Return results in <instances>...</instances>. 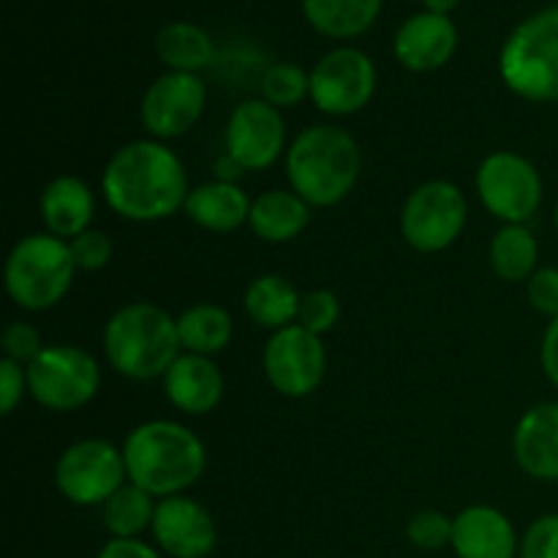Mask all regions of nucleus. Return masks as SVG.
Instances as JSON below:
<instances>
[{"instance_id":"obj_1","label":"nucleus","mask_w":558,"mask_h":558,"mask_svg":"<svg viewBox=\"0 0 558 558\" xmlns=\"http://www.w3.org/2000/svg\"><path fill=\"white\" fill-rule=\"evenodd\" d=\"M101 194L114 216L134 223L167 221L191 194L189 172L169 145L136 140L114 150L101 174Z\"/></svg>"},{"instance_id":"obj_2","label":"nucleus","mask_w":558,"mask_h":558,"mask_svg":"<svg viewBox=\"0 0 558 558\" xmlns=\"http://www.w3.org/2000/svg\"><path fill=\"white\" fill-rule=\"evenodd\" d=\"M129 483L156 499H169L194 488L207 469L205 441L183 423L147 420L123 441Z\"/></svg>"},{"instance_id":"obj_3","label":"nucleus","mask_w":558,"mask_h":558,"mask_svg":"<svg viewBox=\"0 0 558 558\" xmlns=\"http://www.w3.org/2000/svg\"><path fill=\"white\" fill-rule=\"evenodd\" d=\"M363 172V153L347 129L316 123L300 131L287 150V178L311 207H336Z\"/></svg>"},{"instance_id":"obj_4","label":"nucleus","mask_w":558,"mask_h":558,"mask_svg":"<svg viewBox=\"0 0 558 558\" xmlns=\"http://www.w3.org/2000/svg\"><path fill=\"white\" fill-rule=\"evenodd\" d=\"M104 354L125 379H163L183 354L178 319L156 303L123 305L104 327Z\"/></svg>"},{"instance_id":"obj_5","label":"nucleus","mask_w":558,"mask_h":558,"mask_svg":"<svg viewBox=\"0 0 558 558\" xmlns=\"http://www.w3.org/2000/svg\"><path fill=\"white\" fill-rule=\"evenodd\" d=\"M76 272L69 240L31 232L16 240L5 259V292L22 311L38 314L63 303Z\"/></svg>"},{"instance_id":"obj_6","label":"nucleus","mask_w":558,"mask_h":558,"mask_svg":"<svg viewBox=\"0 0 558 558\" xmlns=\"http://www.w3.org/2000/svg\"><path fill=\"white\" fill-rule=\"evenodd\" d=\"M505 85L523 101H558V5L523 20L499 54Z\"/></svg>"},{"instance_id":"obj_7","label":"nucleus","mask_w":558,"mask_h":558,"mask_svg":"<svg viewBox=\"0 0 558 558\" xmlns=\"http://www.w3.org/2000/svg\"><path fill=\"white\" fill-rule=\"evenodd\" d=\"M25 371L27 396L38 407L58 414L80 412L98 396L101 387V368L96 357L71 343L44 347V352L31 365H25Z\"/></svg>"},{"instance_id":"obj_8","label":"nucleus","mask_w":558,"mask_h":558,"mask_svg":"<svg viewBox=\"0 0 558 558\" xmlns=\"http://www.w3.org/2000/svg\"><path fill=\"white\" fill-rule=\"evenodd\" d=\"M129 483L123 447L107 439H80L60 452L54 488L76 507H104L114 490Z\"/></svg>"},{"instance_id":"obj_9","label":"nucleus","mask_w":558,"mask_h":558,"mask_svg":"<svg viewBox=\"0 0 558 558\" xmlns=\"http://www.w3.org/2000/svg\"><path fill=\"white\" fill-rule=\"evenodd\" d=\"M469 205L450 180H428L407 196L401 207V234L420 254L447 251L466 227Z\"/></svg>"},{"instance_id":"obj_10","label":"nucleus","mask_w":558,"mask_h":558,"mask_svg":"<svg viewBox=\"0 0 558 558\" xmlns=\"http://www.w3.org/2000/svg\"><path fill=\"white\" fill-rule=\"evenodd\" d=\"M474 183L485 210L501 223H526L543 205V174L521 153L494 150L485 156Z\"/></svg>"},{"instance_id":"obj_11","label":"nucleus","mask_w":558,"mask_h":558,"mask_svg":"<svg viewBox=\"0 0 558 558\" xmlns=\"http://www.w3.org/2000/svg\"><path fill=\"white\" fill-rule=\"evenodd\" d=\"M262 368L272 390L281 392L283 398H308L325 381V343L305 327L289 325L267 338Z\"/></svg>"},{"instance_id":"obj_12","label":"nucleus","mask_w":558,"mask_h":558,"mask_svg":"<svg viewBox=\"0 0 558 558\" xmlns=\"http://www.w3.org/2000/svg\"><path fill=\"white\" fill-rule=\"evenodd\" d=\"M376 93V65L363 49L338 47L311 71V101L330 118H349L371 104Z\"/></svg>"},{"instance_id":"obj_13","label":"nucleus","mask_w":558,"mask_h":558,"mask_svg":"<svg viewBox=\"0 0 558 558\" xmlns=\"http://www.w3.org/2000/svg\"><path fill=\"white\" fill-rule=\"evenodd\" d=\"M205 107L207 87L199 80V74L169 71L145 90L140 118L150 140L167 142L189 134L202 120Z\"/></svg>"},{"instance_id":"obj_14","label":"nucleus","mask_w":558,"mask_h":558,"mask_svg":"<svg viewBox=\"0 0 558 558\" xmlns=\"http://www.w3.org/2000/svg\"><path fill=\"white\" fill-rule=\"evenodd\" d=\"M227 153L245 169L262 172L283 156L287 123L281 109L270 107L265 98H248L232 109L227 123Z\"/></svg>"},{"instance_id":"obj_15","label":"nucleus","mask_w":558,"mask_h":558,"mask_svg":"<svg viewBox=\"0 0 558 558\" xmlns=\"http://www.w3.org/2000/svg\"><path fill=\"white\" fill-rule=\"evenodd\" d=\"M150 532L169 558H207L218 545V526L207 507L185 494L158 499Z\"/></svg>"},{"instance_id":"obj_16","label":"nucleus","mask_w":558,"mask_h":558,"mask_svg":"<svg viewBox=\"0 0 558 558\" xmlns=\"http://www.w3.org/2000/svg\"><path fill=\"white\" fill-rule=\"evenodd\" d=\"M458 49V31L452 25L450 16L445 14H414L398 27L396 41H392V52H396L398 63L403 69L414 71V74H425V71H436Z\"/></svg>"},{"instance_id":"obj_17","label":"nucleus","mask_w":558,"mask_h":558,"mask_svg":"<svg viewBox=\"0 0 558 558\" xmlns=\"http://www.w3.org/2000/svg\"><path fill=\"white\" fill-rule=\"evenodd\" d=\"M458 558H518L521 539L501 510L472 505L452 518V543Z\"/></svg>"},{"instance_id":"obj_18","label":"nucleus","mask_w":558,"mask_h":558,"mask_svg":"<svg viewBox=\"0 0 558 558\" xmlns=\"http://www.w3.org/2000/svg\"><path fill=\"white\" fill-rule=\"evenodd\" d=\"M512 458L532 480L558 483V401H543L523 412L512 430Z\"/></svg>"},{"instance_id":"obj_19","label":"nucleus","mask_w":558,"mask_h":558,"mask_svg":"<svg viewBox=\"0 0 558 558\" xmlns=\"http://www.w3.org/2000/svg\"><path fill=\"white\" fill-rule=\"evenodd\" d=\"M163 396L178 412L202 417L221 403L223 374L213 357L183 352L163 374Z\"/></svg>"},{"instance_id":"obj_20","label":"nucleus","mask_w":558,"mask_h":558,"mask_svg":"<svg viewBox=\"0 0 558 558\" xmlns=\"http://www.w3.org/2000/svg\"><path fill=\"white\" fill-rule=\"evenodd\" d=\"M38 213H41L44 229L49 234L71 240L90 229L96 199H93V191L85 180L76 178V174H60L44 185Z\"/></svg>"},{"instance_id":"obj_21","label":"nucleus","mask_w":558,"mask_h":558,"mask_svg":"<svg viewBox=\"0 0 558 558\" xmlns=\"http://www.w3.org/2000/svg\"><path fill=\"white\" fill-rule=\"evenodd\" d=\"M251 202L254 199H248V194L240 185L213 180V183H202L191 189L183 210L196 227L207 229V232L229 234L243 227V223H248Z\"/></svg>"},{"instance_id":"obj_22","label":"nucleus","mask_w":558,"mask_h":558,"mask_svg":"<svg viewBox=\"0 0 558 558\" xmlns=\"http://www.w3.org/2000/svg\"><path fill=\"white\" fill-rule=\"evenodd\" d=\"M311 221V205L292 189H270L251 202L248 227L265 243H289Z\"/></svg>"},{"instance_id":"obj_23","label":"nucleus","mask_w":558,"mask_h":558,"mask_svg":"<svg viewBox=\"0 0 558 558\" xmlns=\"http://www.w3.org/2000/svg\"><path fill=\"white\" fill-rule=\"evenodd\" d=\"M300 300L303 294L294 289L289 278L278 276V272H267V276L254 278L245 289V314L251 322L265 330L276 332L289 325H298L300 316Z\"/></svg>"},{"instance_id":"obj_24","label":"nucleus","mask_w":558,"mask_h":558,"mask_svg":"<svg viewBox=\"0 0 558 558\" xmlns=\"http://www.w3.org/2000/svg\"><path fill=\"white\" fill-rule=\"evenodd\" d=\"M156 54L169 71L196 74L213 63L216 44L207 36L205 27L194 25V22H169L158 31Z\"/></svg>"},{"instance_id":"obj_25","label":"nucleus","mask_w":558,"mask_h":558,"mask_svg":"<svg viewBox=\"0 0 558 558\" xmlns=\"http://www.w3.org/2000/svg\"><path fill=\"white\" fill-rule=\"evenodd\" d=\"M178 332L183 352L213 357L232 343L234 322L221 305L196 303L178 316Z\"/></svg>"},{"instance_id":"obj_26","label":"nucleus","mask_w":558,"mask_h":558,"mask_svg":"<svg viewBox=\"0 0 558 558\" xmlns=\"http://www.w3.org/2000/svg\"><path fill=\"white\" fill-rule=\"evenodd\" d=\"M490 267L507 283H526L537 272L539 245L526 223H501L490 240Z\"/></svg>"},{"instance_id":"obj_27","label":"nucleus","mask_w":558,"mask_h":558,"mask_svg":"<svg viewBox=\"0 0 558 558\" xmlns=\"http://www.w3.org/2000/svg\"><path fill=\"white\" fill-rule=\"evenodd\" d=\"M303 11L322 36L354 38L374 25L381 0H303Z\"/></svg>"},{"instance_id":"obj_28","label":"nucleus","mask_w":558,"mask_h":558,"mask_svg":"<svg viewBox=\"0 0 558 558\" xmlns=\"http://www.w3.org/2000/svg\"><path fill=\"white\" fill-rule=\"evenodd\" d=\"M156 496L142 490L140 485L125 483L123 488L109 496L107 505L101 507L104 529L112 534V539H140L147 529H153L156 518Z\"/></svg>"},{"instance_id":"obj_29","label":"nucleus","mask_w":558,"mask_h":558,"mask_svg":"<svg viewBox=\"0 0 558 558\" xmlns=\"http://www.w3.org/2000/svg\"><path fill=\"white\" fill-rule=\"evenodd\" d=\"M262 98L276 109H292L311 98V74H305L298 63H272L262 74Z\"/></svg>"},{"instance_id":"obj_30","label":"nucleus","mask_w":558,"mask_h":558,"mask_svg":"<svg viewBox=\"0 0 558 558\" xmlns=\"http://www.w3.org/2000/svg\"><path fill=\"white\" fill-rule=\"evenodd\" d=\"M338 319H341V300L330 289H311L303 294L298 316L300 327L322 338L338 325Z\"/></svg>"},{"instance_id":"obj_31","label":"nucleus","mask_w":558,"mask_h":558,"mask_svg":"<svg viewBox=\"0 0 558 558\" xmlns=\"http://www.w3.org/2000/svg\"><path fill=\"white\" fill-rule=\"evenodd\" d=\"M407 537L420 550H441L452 543V518L439 510H420L409 518Z\"/></svg>"},{"instance_id":"obj_32","label":"nucleus","mask_w":558,"mask_h":558,"mask_svg":"<svg viewBox=\"0 0 558 558\" xmlns=\"http://www.w3.org/2000/svg\"><path fill=\"white\" fill-rule=\"evenodd\" d=\"M69 248L80 272H98L112 259V240L101 229L90 227L87 232L76 234V238L69 240Z\"/></svg>"},{"instance_id":"obj_33","label":"nucleus","mask_w":558,"mask_h":558,"mask_svg":"<svg viewBox=\"0 0 558 558\" xmlns=\"http://www.w3.org/2000/svg\"><path fill=\"white\" fill-rule=\"evenodd\" d=\"M0 343H3V357L14 360L20 365H31L47 347L41 341V332L33 325H27V322H11L3 330Z\"/></svg>"},{"instance_id":"obj_34","label":"nucleus","mask_w":558,"mask_h":558,"mask_svg":"<svg viewBox=\"0 0 558 558\" xmlns=\"http://www.w3.org/2000/svg\"><path fill=\"white\" fill-rule=\"evenodd\" d=\"M518 558H558V512L539 515L526 529Z\"/></svg>"},{"instance_id":"obj_35","label":"nucleus","mask_w":558,"mask_h":558,"mask_svg":"<svg viewBox=\"0 0 558 558\" xmlns=\"http://www.w3.org/2000/svg\"><path fill=\"white\" fill-rule=\"evenodd\" d=\"M526 298L537 314L556 319L558 316V267H537L526 281Z\"/></svg>"},{"instance_id":"obj_36","label":"nucleus","mask_w":558,"mask_h":558,"mask_svg":"<svg viewBox=\"0 0 558 558\" xmlns=\"http://www.w3.org/2000/svg\"><path fill=\"white\" fill-rule=\"evenodd\" d=\"M27 392V371L25 365L14 363V360H0V414L9 417L16 407L22 403Z\"/></svg>"},{"instance_id":"obj_37","label":"nucleus","mask_w":558,"mask_h":558,"mask_svg":"<svg viewBox=\"0 0 558 558\" xmlns=\"http://www.w3.org/2000/svg\"><path fill=\"white\" fill-rule=\"evenodd\" d=\"M96 558H163L153 545L142 539H109Z\"/></svg>"},{"instance_id":"obj_38","label":"nucleus","mask_w":558,"mask_h":558,"mask_svg":"<svg viewBox=\"0 0 558 558\" xmlns=\"http://www.w3.org/2000/svg\"><path fill=\"white\" fill-rule=\"evenodd\" d=\"M539 363H543V374L548 376L550 385L558 390V316L550 319V325L545 327L543 347H539Z\"/></svg>"},{"instance_id":"obj_39","label":"nucleus","mask_w":558,"mask_h":558,"mask_svg":"<svg viewBox=\"0 0 558 558\" xmlns=\"http://www.w3.org/2000/svg\"><path fill=\"white\" fill-rule=\"evenodd\" d=\"M216 180H221V183H234V185H240V178H243L245 174V169L240 167L238 161H234L232 156H229V153H223L221 158H218L216 161Z\"/></svg>"},{"instance_id":"obj_40","label":"nucleus","mask_w":558,"mask_h":558,"mask_svg":"<svg viewBox=\"0 0 558 558\" xmlns=\"http://www.w3.org/2000/svg\"><path fill=\"white\" fill-rule=\"evenodd\" d=\"M425 3V9L430 11V14H450L452 9H456L458 5V0H423Z\"/></svg>"},{"instance_id":"obj_41","label":"nucleus","mask_w":558,"mask_h":558,"mask_svg":"<svg viewBox=\"0 0 558 558\" xmlns=\"http://www.w3.org/2000/svg\"><path fill=\"white\" fill-rule=\"evenodd\" d=\"M554 223H556V232H558V199H556V207H554Z\"/></svg>"}]
</instances>
